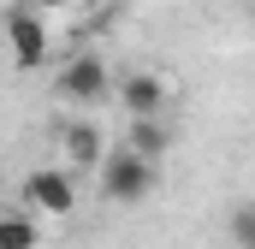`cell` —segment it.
<instances>
[{
  "mask_svg": "<svg viewBox=\"0 0 255 249\" xmlns=\"http://www.w3.org/2000/svg\"><path fill=\"white\" fill-rule=\"evenodd\" d=\"M148 190H154V166H148L142 154L113 148V154L101 160V196H107V202H142Z\"/></svg>",
  "mask_w": 255,
  "mask_h": 249,
  "instance_id": "1",
  "label": "cell"
},
{
  "mask_svg": "<svg viewBox=\"0 0 255 249\" xmlns=\"http://www.w3.org/2000/svg\"><path fill=\"white\" fill-rule=\"evenodd\" d=\"M24 196H30L36 214H60V220L77 208V190H71V172H65V166H42V172H30Z\"/></svg>",
  "mask_w": 255,
  "mask_h": 249,
  "instance_id": "2",
  "label": "cell"
},
{
  "mask_svg": "<svg viewBox=\"0 0 255 249\" xmlns=\"http://www.w3.org/2000/svg\"><path fill=\"white\" fill-rule=\"evenodd\" d=\"M113 83H107V65H101V54H77V60H65L60 71V95L65 101H101Z\"/></svg>",
  "mask_w": 255,
  "mask_h": 249,
  "instance_id": "3",
  "label": "cell"
},
{
  "mask_svg": "<svg viewBox=\"0 0 255 249\" xmlns=\"http://www.w3.org/2000/svg\"><path fill=\"white\" fill-rule=\"evenodd\" d=\"M6 42H12V60L24 65V71H36V65L48 60V24H42L36 12H12Z\"/></svg>",
  "mask_w": 255,
  "mask_h": 249,
  "instance_id": "4",
  "label": "cell"
},
{
  "mask_svg": "<svg viewBox=\"0 0 255 249\" xmlns=\"http://www.w3.org/2000/svg\"><path fill=\"white\" fill-rule=\"evenodd\" d=\"M119 101H125L130 119H160V107H166V83H160L154 71H130L125 83H119Z\"/></svg>",
  "mask_w": 255,
  "mask_h": 249,
  "instance_id": "5",
  "label": "cell"
},
{
  "mask_svg": "<svg viewBox=\"0 0 255 249\" xmlns=\"http://www.w3.org/2000/svg\"><path fill=\"white\" fill-rule=\"evenodd\" d=\"M60 142H65V160H71V166H101V160H107V154H101V130H95V124H83V119L65 124Z\"/></svg>",
  "mask_w": 255,
  "mask_h": 249,
  "instance_id": "6",
  "label": "cell"
},
{
  "mask_svg": "<svg viewBox=\"0 0 255 249\" xmlns=\"http://www.w3.org/2000/svg\"><path fill=\"white\" fill-rule=\"evenodd\" d=\"M166 142H172V130H166L160 119H130V142H125V148H130V154H142L148 166H160Z\"/></svg>",
  "mask_w": 255,
  "mask_h": 249,
  "instance_id": "7",
  "label": "cell"
},
{
  "mask_svg": "<svg viewBox=\"0 0 255 249\" xmlns=\"http://www.w3.org/2000/svg\"><path fill=\"white\" fill-rule=\"evenodd\" d=\"M36 244H42L36 220H24V214H0V249H36Z\"/></svg>",
  "mask_w": 255,
  "mask_h": 249,
  "instance_id": "8",
  "label": "cell"
},
{
  "mask_svg": "<svg viewBox=\"0 0 255 249\" xmlns=\"http://www.w3.org/2000/svg\"><path fill=\"white\" fill-rule=\"evenodd\" d=\"M232 238H238V249H255V208L232 214Z\"/></svg>",
  "mask_w": 255,
  "mask_h": 249,
  "instance_id": "9",
  "label": "cell"
},
{
  "mask_svg": "<svg viewBox=\"0 0 255 249\" xmlns=\"http://www.w3.org/2000/svg\"><path fill=\"white\" fill-rule=\"evenodd\" d=\"M36 6H77V0H36Z\"/></svg>",
  "mask_w": 255,
  "mask_h": 249,
  "instance_id": "10",
  "label": "cell"
},
{
  "mask_svg": "<svg viewBox=\"0 0 255 249\" xmlns=\"http://www.w3.org/2000/svg\"><path fill=\"white\" fill-rule=\"evenodd\" d=\"M89 6H107V0H89Z\"/></svg>",
  "mask_w": 255,
  "mask_h": 249,
  "instance_id": "11",
  "label": "cell"
}]
</instances>
